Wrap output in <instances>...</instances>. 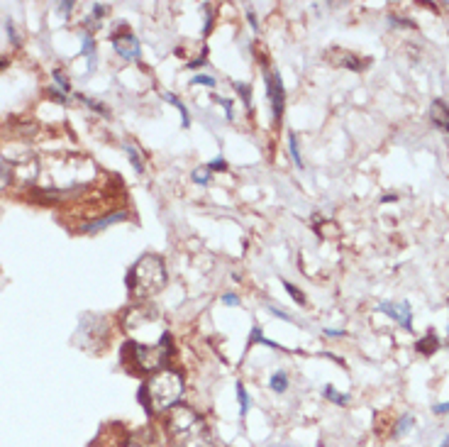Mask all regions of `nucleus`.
<instances>
[{
	"mask_svg": "<svg viewBox=\"0 0 449 447\" xmlns=\"http://www.w3.org/2000/svg\"><path fill=\"white\" fill-rule=\"evenodd\" d=\"M125 330L130 335V352L140 369L154 371L171 354V335L164 328L159 311L152 306H135L125 313Z\"/></svg>",
	"mask_w": 449,
	"mask_h": 447,
	"instance_id": "nucleus-1",
	"label": "nucleus"
},
{
	"mask_svg": "<svg viewBox=\"0 0 449 447\" xmlns=\"http://www.w3.org/2000/svg\"><path fill=\"white\" fill-rule=\"evenodd\" d=\"M168 447H213L205 420L186 406H173L166 418Z\"/></svg>",
	"mask_w": 449,
	"mask_h": 447,
	"instance_id": "nucleus-2",
	"label": "nucleus"
},
{
	"mask_svg": "<svg viewBox=\"0 0 449 447\" xmlns=\"http://www.w3.org/2000/svg\"><path fill=\"white\" fill-rule=\"evenodd\" d=\"M164 286H166V267L156 254H144L128 274V289L135 301L159 294Z\"/></svg>",
	"mask_w": 449,
	"mask_h": 447,
	"instance_id": "nucleus-3",
	"label": "nucleus"
},
{
	"mask_svg": "<svg viewBox=\"0 0 449 447\" xmlns=\"http://www.w3.org/2000/svg\"><path fill=\"white\" fill-rule=\"evenodd\" d=\"M181 393H183L181 374L173 369H161L147 381L144 406H149V413H166L176 406Z\"/></svg>",
	"mask_w": 449,
	"mask_h": 447,
	"instance_id": "nucleus-4",
	"label": "nucleus"
},
{
	"mask_svg": "<svg viewBox=\"0 0 449 447\" xmlns=\"http://www.w3.org/2000/svg\"><path fill=\"white\" fill-rule=\"evenodd\" d=\"M110 40H113V47H115V52H118L120 56H123V59H128V61H132V59H137V56H140V42H137V37L132 35L130 30H118V32H113V37H110Z\"/></svg>",
	"mask_w": 449,
	"mask_h": 447,
	"instance_id": "nucleus-5",
	"label": "nucleus"
},
{
	"mask_svg": "<svg viewBox=\"0 0 449 447\" xmlns=\"http://www.w3.org/2000/svg\"><path fill=\"white\" fill-rule=\"evenodd\" d=\"M266 90H269V100H271V108H273V118H281L283 113V100H286V93H283V81H281V73L271 71L266 76Z\"/></svg>",
	"mask_w": 449,
	"mask_h": 447,
	"instance_id": "nucleus-6",
	"label": "nucleus"
},
{
	"mask_svg": "<svg viewBox=\"0 0 449 447\" xmlns=\"http://www.w3.org/2000/svg\"><path fill=\"white\" fill-rule=\"evenodd\" d=\"M379 311L386 313V316H390L395 323H400L405 330H410L413 326H410V321H413V316H410V306L408 303H381L379 306Z\"/></svg>",
	"mask_w": 449,
	"mask_h": 447,
	"instance_id": "nucleus-7",
	"label": "nucleus"
},
{
	"mask_svg": "<svg viewBox=\"0 0 449 447\" xmlns=\"http://www.w3.org/2000/svg\"><path fill=\"white\" fill-rule=\"evenodd\" d=\"M430 120L435 122L437 127H442V130H449V103L437 98L430 108Z\"/></svg>",
	"mask_w": 449,
	"mask_h": 447,
	"instance_id": "nucleus-8",
	"label": "nucleus"
},
{
	"mask_svg": "<svg viewBox=\"0 0 449 447\" xmlns=\"http://www.w3.org/2000/svg\"><path fill=\"white\" fill-rule=\"evenodd\" d=\"M125 217H128V213H113V215H105V217H100V220H96V222H88V225H83L81 230L83 232H100L103 227L115 225V222L125 220Z\"/></svg>",
	"mask_w": 449,
	"mask_h": 447,
	"instance_id": "nucleus-9",
	"label": "nucleus"
},
{
	"mask_svg": "<svg viewBox=\"0 0 449 447\" xmlns=\"http://www.w3.org/2000/svg\"><path fill=\"white\" fill-rule=\"evenodd\" d=\"M440 347V340L435 338V335H427L425 340H420V342H417V352L420 354H425V357H430L432 352H435V350Z\"/></svg>",
	"mask_w": 449,
	"mask_h": 447,
	"instance_id": "nucleus-10",
	"label": "nucleus"
},
{
	"mask_svg": "<svg viewBox=\"0 0 449 447\" xmlns=\"http://www.w3.org/2000/svg\"><path fill=\"white\" fill-rule=\"evenodd\" d=\"M164 100H168V103H173L176 105V110L181 113V120H183V127H188V122H191V115H188V110H186V105L181 103V100L176 98L173 93H164Z\"/></svg>",
	"mask_w": 449,
	"mask_h": 447,
	"instance_id": "nucleus-11",
	"label": "nucleus"
},
{
	"mask_svg": "<svg viewBox=\"0 0 449 447\" xmlns=\"http://www.w3.org/2000/svg\"><path fill=\"white\" fill-rule=\"evenodd\" d=\"M332 54L340 56V59H337V61L345 64V66H347V68H352V71H362V68H364V66H362V61H359L357 56L347 54V52H332Z\"/></svg>",
	"mask_w": 449,
	"mask_h": 447,
	"instance_id": "nucleus-12",
	"label": "nucleus"
},
{
	"mask_svg": "<svg viewBox=\"0 0 449 447\" xmlns=\"http://www.w3.org/2000/svg\"><path fill=\"white\" fill-rule=\"evenodd\" d=\"M288 149H290V157H293L295 167L303 169V157H300V149H298V137H295V132H290L288 135Z\"/></svg>",
	"mask_w": 449,
	"mask_h": 447,
	"instance_id": "nucleus-13",
	"label": "nucleus"
},
{
	"mask_svg": "<svg viewBox=\"0 0 449 447\" xmlns=\"http://www.w3.org/2000/svg\"><path fill=\"white\" fill-rule=\"evenodd\" d=\"M269 386H271L276 393H283L288 388V376L283 374V371H276V374L271 376V381H269Z\"/></svg>",
	"mask_w": 449,
	"mask_h": 447,
	"instance_id": "nucleus-14",
	"label": "nucleus"
},
{
	"mask_svg": "<svg viewBox=\"0 0 449 447\" xmlns=\"http://www.w3.org/2000/svg\"><path fill=\"white\" fill-rule=\"evenodd\" d=\"M10 181H13V167H10L8 159L0 157V189H5Z\"/></svg>",
	"mask_w": 449,
	"mask_h": 447,
	"instance_id": "nucleus-15",
	"label": "nucleus"
},
{
	"mask_svg": "<svg viewBox=\"0 0 449 447\" xmlns=\"http://www.w3.org/2000/svg\"><path fill=\"white\" fill-rule=\"evenodd\" d=\"M237 398H240V416L245 418L247 411H250V393L245 391L242 384H237Z\"/></svg>",
	"mask_w": 449,
	"mask_h": 447,
	"instance_id": "nucleus-16",
	"label": "nucleus"
},
{
	"mask_svg": "<svg viewBox=\"0 0 449 447\" xmlns=\"http://www.w3.org/2000/svg\"><path fill=\"white\" fill-rule=\"evenodd\" d=\"M125 152L130 154L132 167H135V172H137V174L144 172V164H142V157H140V152H137V149H135V145H125Z\"/></svg>",
	"mask_w": 449,
	"mask_h": 447,
	"instance_id": "nucleus-17",
	"label": "nucleus"
},
{
	"mask_svg": "<svg viewBox=\"0 0 449 447\" xmlns=\"http://www.w3.org/2000/svg\"><path fill=\"white\" fill-rule=\"evenodd\" d=\"M325 396L330 398L332 403H342V406H345V403L350 401V396H347V393H337L332 386H325Z\"/></svg>",
	"mask_w": 449,
	"mask_h": 447,
	"instance_id": "nucleus-18",
	"label": "nucleus"
},
{
	"mask_svg": "<svg viewBox=\"0 0 449 447\" xmlns=\"http://www.w3.org/2000/svg\"><path fill=\"white\" fill-rule=\"evenodd\" d=\"M235 90L242 95V98H245L247 108H252V88H250V83H235Z\"/></svg>",
	"mask_w": 449,
	"mask_h": 447,
	"instance_id": "nucleus-19",
	"label": "nucleus"
},
{
	"mask_svg": "<svg viewBox=\"0 0 449 447\" xmlns=\"http://www.w3.org/2000/svg\"><path fill=\"white\" fill-rule=\"evenodd\" d=\"M193 179H195V184H208L210 181V169L208 167H200V169H195L193 172Z\"/></svg>",
	"mask_w": 449,
	"mask_h": 447,
	"instance_id": "nucleus-20",
	"label": "nucleus"
},
{
	"mask_svg": "<svg viewBox=\"0 0 449 447\" xmlns=\"http://www.w3.org/2000/svg\"><path fill=\"white\" fill-rule=\"evenodd\" d=\"M410 428H413V418L403 416V420H398V425H395V435H405Z\"/></svg>",
	"mask_w": 449,
	"mask_h": 447,
	"instance_id": "nucleus-21",
	"label": "nucleus"
},
{
	"mask_svg": "<svg viewBox=\"0 0 449 447\" xmlns=\"http://www.w3.org/2000/svg\"><path fill=\"white\" fill-rule=\"evenodd\" d=\"M252 342H262V345H269V347H273V350L278 347L276 342H271V340H266V338H264V335H262V330H259V328H254V330H252Z\"/></svg>",
	"mask_w": 449,
	"mask_h": 447,
	"instance_id": "nucleus-22",
	"label": "nucleus"
},
{
	"mask_svg": "<svg viewBox=\"0 0 449 447\" xmlns=\"http://www.w3.org/2000/svg\"><path fill=\"white\" fill-rule=\"evenodd\" d=\"M283 289H286V291H288V294H290V296H293V298H295V301H298V303H305V296H303V294H300V291H298V289H295V286H293V284H288V281H283Z\"/></svg>",
	"mask_w": 449,
	"mask_h": 447,
	"instance_id": "nucleus-23",
	"label": "nucleus"
},
{
	"mask_svg": "<svg viewBox=\"0 0 449 447\" xmlns=\"http://www.w3.org/2000/svg\"><path fill=\"white\" fill-rule=\"evenodd\" d=\"M96 52V44H93V37L83 35V54H93Z\"/></svg>",
	"mask_w": 449,
	"mask_h": 447,
	"instance_id": "nucleus-24",
	"label": "nucleus"
},
{
	"mask_svg": "<svg viewBox=\"0 0 449 447\" xmlns=\"http://www.w3.org/2000/svg\"><path fill=\"white\" fill-rule=\"evenodd\" d=\"M193 83H203V86H210V88H213V86H215V78H213V76H205V73H200V76L193 78Z\"/></svg>",
	"mask_w": 449,
	"mask_h": 447,
	"instance_id": "nucleus-25",
	"label": "nucleus"
},
{
	"mask_svg": "<svg viewBox=\"0 0 449 447\" xmlns=\"http://www.w3.org/2000/svg\"><path fill=\"white\" fill-rule=\"evenodd\" d=\"M227 167V164H225V159H213V162H210L208 164V169H210V172H223V169Z\"/></svg>",
	"mask_w": 449,
	"mask_h": 447,
	"instance_id": "nucleus-26",
	"label": "nucleus"
},
{
	"mask_svg": "<svg viewBox=\"0 0 449 447\" xmlns=\"http://www.w3.org/2000/svg\"><path fill=\"white\" fill-rule=\"evenodd\" d=\"M54 81L59 83V88H61V90H66V93H68V81H66L64 76H61V71H54Z\"/></svg>",
	"mask_w": 449,
	"mask_h": 447,
	"instance_id": "nucleus-27",
	"label": "nucleus"
},
{
	"mask_svg": "<svg viewBox=\"0 0 449 447\" xmlns=\"http://www.w3.org/2000/svg\"><path fill=\"white\" fill-rule=\"evenodd\" d=\"M223 303H225V306H237V303H240V298H237L235 294H225Z\"/></svg>",
	"mask_w": 449,
	"mask_h": 447,
	"instance_id": "nucleus-28",
	"label": "nucleus"
},
{
	"mask_svg": "<svg viewBox=\"0 0 449 447\" xmlns=\"http://www.w3.org/2000/svg\"><path fill=\"white\" fill-rule=\"evenodd\" d=\"M271 313L273 316H278V318H283V321H290V316L286 311H281V308H276V306H271Z\"/></svg>",
	"mask_w": 449,
	"mask_h": 447,
	"instance_id": "nucleus-29",
	"label": "nucleus"
},
{
	"mask_svg": "<svg viewBox=\"0 0 449 447\" xmlns=\"http://www.w3.org/2000/svg\"><path fill=\"white\" fill-rule=\"evenodd\" d=\"M432 411H435L437 416H440V413H449V403H437V406L432 408Z\"/></svg>",
	"mask_w": 449,
	"mask_h": 447,
	"instance_id": "nucleus-30",
	"label": "nucleus"
},
{
	"mask_svg": "<svg viewBox=\"0 0 449 447\" xmlns=\"http://www.w3.org/2000/svg\"><path fill=\"white\" fill-rule=\"evenodd\" d=\"M105 13H108V8H105V5H96V10H93V18H103Z\"/></svg>",
	"mask_w": 449,
	"mask_h": 447,
	"instance_id": "nucleus-31",
	"label": "nucleus"
},
{
	"mask_svg": "<svg viewBox=\"0 0 449 447\" xmlns=\"http://www.w3.org/2000/svg\"><path fill=\"white\" fill-rule=\"evenodd\" d=\"M220 103L225 105V113H227V118L232 120V100H225V98H223V100H220Z\"/></svg>",
	"mask_w": 449,
	"mask_h": 447,
	"instance_id": "nucleus-32",
	"label": "nucleus"
},
{
	"mask_svg": "<svg viewBox=\"0 0 449 447\" xmlns=\"http://www.w3.org/2000/svg\"><path fill=\"white\" fill-rule=\"evenodd\" d=\"M247 18H250L252 28H254V30H259V28H257V18H254V13H252V10H250V13H247Z\"/></svg>",
	"mask_w": 449,
	"mask_h": 447,
	"instance_id": "nucleus-33",
	"label": "nucleus"
},
{
	"mask_svg": "<svg viewBox=\"0 0 449 447\" xmlns=\"http://www.w3.org/2000/svg\"><path fill=\"white\" fill-rule=\"evenodd\" d=\"M440 447H449V438H447V440H445V443H442Z\"/></svg>",
	"mask_w": 449,
	"mask_h": 447,
	"instance_id": "nucleus-34",
	"label": "nucleus"
},
{
	"mask_svg": "<svg viewBox=\"0 0 449 447\" xmlns=\"http://www.w3.org/2000/svg\"><path fill=\"white\" fill-rule=\"evenodd\" d=\"M3 64H5V59H0V66H3Z\"/></svg>",
	"mask_w": 449,
	"mask_h": 447,
	"instance_id": "nucleus-35",
	"label": "nucleus"
}]
</instances>
